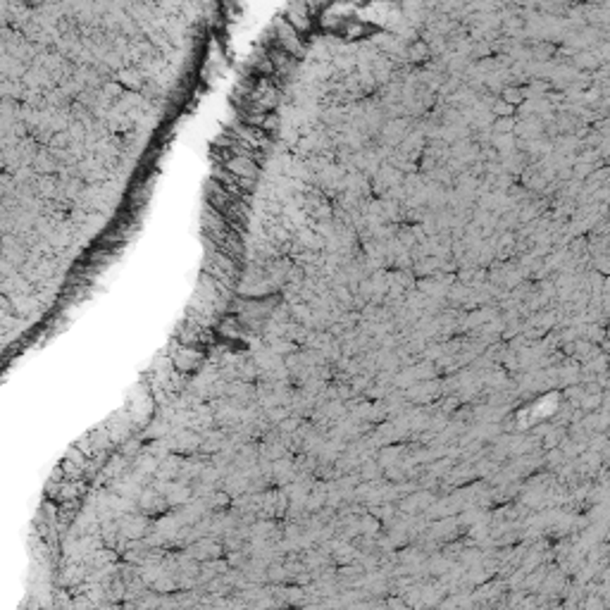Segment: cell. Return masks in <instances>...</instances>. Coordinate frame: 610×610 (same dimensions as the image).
<instances>
[{
  "mask_svg": "<svg viewBox=\"0 0 610 610\" xmlns=\"http://www.w3.org/2000/svg\"><path fill=\"white\" fill-rule=\"evenodd\" d=\"M277 43H279L281 50L288 52V55H296V52H300L298 31L293 29L288 22H279V26H277Z\"/></svg>",
  "mask_w": 610,
  "mask_h": 610,
  "instance_id": "7a4b0ae2",
  "label": "cell"
},
{
  "mask_svg": "<svg viewBox=\"0 0 610 610\" xmlns=\"http://www.w3.org/2000/svg\"><path fill=\"white\" fill-rule=\"evenodd\" d=\"M225 167H227L229 174L239 176V179H244V181H253L255 176H258V172H260L258 165H255V160H253V157H248V155L229 157V160L225 162Z\"/></svg>",
  "mask_w": 610,
  "mask_h": 610,
  "instance_id": "6da1fadb",
  "label": "cell"
}]
</instances>
